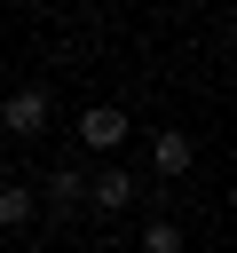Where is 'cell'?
<instances>
[{
	"mask_svg": "<svg viewBox=\"0 0 237 253\" xmlns=\"http://www.w3.org/2000/svg\"><path fill=\"white\" fill-rule=\"evenodd\" d=\"M182 245H190V237H182L174 213H150V221H142V253H182Z\"/></svg>",
	"mask_w": 237,
	"mask_h": 253,
	"instance_id": "52a82bcc",
	"label": "cell"
},
{
	"mask_svg": "<svg viewBox=\"0 0 237 253\" xmlns=\"http://www.w3.org/2000/svg\"><path fill=\"white\" fill-rule=\"evenodd\" d=\"M71 134H79V150H95V158H118V150H126V111H118V103H87Z\"/></svg>",
	"mask_w": 237,
	"mask_h": 253,
	"instance_id": "3957f363",
	"label": "cell"
},
{
	"mask_svg": "<svg viewBox=\"0 0 237 253\" xmlns=\"http://www.w3.org/2000/svg\"><path fill=\"white\" fill-rule=\"evenodd\" d=\"M32 221H40V198H32L24 182L0 174V229H32Z\"/></svg>",
	"mask_w": 237,
	"mask_h": 253,
	"instance_id": "8992f818",
	"label": "cell"
},
{
	"mask_svg": "<svg viewBox=\"0 0 237 253\" xmlns=\"http://www.w3.org/2000/svg\"><path fill=\"white\" fill-rule=\"evenodd\" d=\"M150 166H158V182H182V174L198 166V134H190V126H158V134H150Z\"/></svg>",
	"mask_w": 237,
	"mask_h": 253,
	"instance_id": "5b68a950",
	"label": "cell"
},
{
	"mask_svg": "<svg viewBox=\"0 0 237 253\" xmlns=\"http://www.w3.org/2000/svg\"><path fill=\"white\" fill-rule=\"evenodd\" d=\"M47 126H55V95H47V87H16V95L0 103V134L32 142V134H47Z\"/></svg>",
	"mask_w": 237,
	"mask_h": 253,
	"instance_id": "7a4b0ae2",
	"label": "cell"
},
{
	"mask_svg": "<svg viewBox=\"0 0 237 253\" xmlns=\"http://www.w3.org/2000/svg\"><path fill=\"white\" fill-rule=\"evenodd\" d=\"M158 198H166V190H150V182H142L134 166H118V158L87 174V206H95V213H126V206H158Z\"/></svg>",
	"mask_w": 237,
	"mask_h": 253,
	"instance_id": "6da1fadb",
	"label": "cell"
},
{
	"mask_svg": "<svg viewBox=\"0 0 237 253\" xmlns=\"http://www.w3.org/2000/svg\"><path fill=\"white\" fill-rule=\"evenodd\" d=\"M32 198H40V213H55V221H71V213L87 206V174H79L71 158H55V166L40 174V190H32Z\"/></svg>",
	"mask_w": 237,
	"mask_h": 253,
	"instance_id": "277c9868",
	"label": "cell"
}]
</instances>
